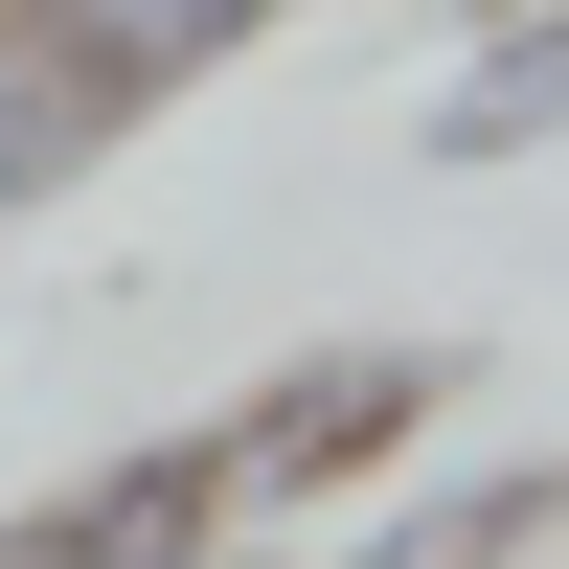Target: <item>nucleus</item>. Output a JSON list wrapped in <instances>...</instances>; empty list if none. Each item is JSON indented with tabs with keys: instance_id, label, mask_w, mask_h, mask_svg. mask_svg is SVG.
<instances>
[{
	"instance_id": "obj_5",
	"label": "nucleus",
	"mask_w": 569,
	"mask_h": 569,
	"mask_svg": "<svg viewBox=\"0 0 569 569\" xmlns=\"http://www.w3.org/2000/svg\"><path fill=\"white\" fill-rule=\"evenodd\" d=\"M547 547H569V433H547V456H456V479L365 501L342 569H547Z\"/></svg>"
},
{
	"instance_id": "obj_1",
	"label": "nucleus",
	"mask_w": 569,
	"mask_h": 569,
	"mask_svg": "<svg viewBox=\"0 0 569 569\" xmlns=\"http://www.w3.org/2000/svg\"><path fill=\"white\" fill-rule=\"evenodd\" d=\"M297 0H0V228L114 182L182 91H228Z\"/></svg>"
},
{
	"instance_id": "obj_4",
	"label": "nucleus",
	"mask_w": 569,
	"mask_h": 569,
	"mask_svg": "<svg viewBox=\"0 0 569 569\" xmlns=\"http://www.w3.org/2000/svg\"><path fill=\"white\" fill-rule=\"evenodd\" d=\"M410 160H569V0H479L410 91Z\"/></svg>"
},
{
	"instance_id": "obj_3",
	"label": "nucleus",
	"mask_w": 569,
	"mask_h": 569,
	"mask_svg": "<svg viewBox=\"0 0 569 569\" xmlns=\"http://www.w3.org/2000/svg\"><path fill=\"white\" fill-rule=\"evenodd\" d=\"M182 547H251V525H228V456H206V433H114L91 479L0 501V569H182Z\"/></svg>"
},
{
	"instance_id": "obj_6",
	"label": "nucleus",
	"mask_w": 569,
	"mask_h": 569,
	"mask_svg": "<svg viewBox=\"0 0 569 569\" xmlns=\"http://www.w3.org/2000/svg\"><path fill=\"white\" fill-rule=\"evenodd\" d=\"M182 569H273V547H182Z\"/></svg>"
},
{
	"instance_id": "obj_2",
	"label": "nucleus",
	"mask_w": 569,
	"mask_h": 569,
	"mask_svg": "<svg viewBox=\"0 0 569 569\" xmlns=\"http://www.w3.org/2000/svg\"><path fill=\"white\" fill-rule=\"evenodd\" d=\"M456 388L479 365L433 342V319H365V342H297V365H251V388L206 410V456H228V525H319V501H365V479H410V456L456 433Z\"/></svg>"
}]
</instances>
